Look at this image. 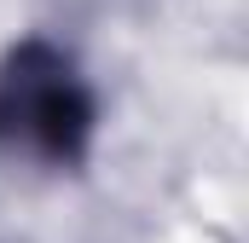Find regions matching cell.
<instances>
[{
    "mask_svg": "<svg viewBox=\"0 0 249 243\" xmlns=\"http://www.w3.org/2000/svg\"><path fill=\"white\" fill-rule=\"evenodd\" d=\"M81 127H87V104H81V93H75L64 64L35 69L23 58L0 81V133H12L18 145L64 156V151H75Z\"/></svg>",
    "mask_w": 249,
    "mask_h": 243,
    "instance_id": "6da1fadb",
    "label": "cell"
}]
</instances>
